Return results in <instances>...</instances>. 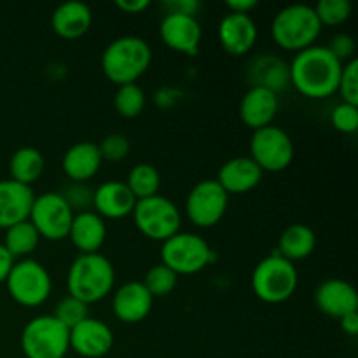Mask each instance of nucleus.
Here are the masks:
<instances>
[{
    "mask_svg": "<svg viewBox=\"0 0 358 358\" xmlns=\"http://www.w3.org/2000/svg\"><path fill=\"white\" fill-rule=\"evenodd\" d=\"M343 63L325 45L296 52L289 65L290 84L308 98H327L338 91Z\"/></svg>",
    "mask_w": 358,
    "mask_h": 358,
    "instance_id": "1",
    "label": "nucleus"
},
{
    "mask_svg": "<svg viewBox=\"0 0 358 358\" xmlns=\"http://www.w3.org/2000/svg\"><path fill=\"white\" fill-rule=\"evenodd\" d=\"M152 49L138 35H122L114 38L101 52V70L117 86L133 84L149 70Z\"/></svg>",
    "mask_w": 358,
    "mask_h": 358,
    "instance_id": "2",
    "label": "nucleus"
},
{
    "mask_svg": "<svg viewBox=\"0 0 358 358\" xmlns=\"http://www.w3.org/2000/svg\"><path fill=\"white\" fill-rule=\"evenodd\" d=\"M114 266L98 252L77 255L66 275L69 296L83 301L87 306L107 297L114 289Z\"/></svg>",
    "mask_w": 358,
    "mask_h": 358,
    "instance_id": "3",
    "label": "nucleus"
},
{
    "mask_svg": "<svg viewBox=\"0 0 358 358\" xmlns=\"http://www.w3.org/2000/svg\"><path fill=\"white\" fill-rule=\"evenodd\" d=\"M322 34V23L313 6L292 3L275 14L271 35L280 48L287 51H303L317 42Z\"/></svg>",
    "mask_w": 358,
    "mask_h": 358,
    "instance_id": "4",
    "label": "nucleus"
},
{
    "mask_svg": "<svg viewBox=\"0 0 358 358\" xmlns=\"http://www.w3.org/2000/svg\"><path fill=\"white\" fill-rule=\"evenodd\" d=\"M299 275L294 262L276 252L257 262L252 273V290L261 301L278 304L290 299L297 289Z\"/></svg>",
    "mask_w": 358,
    "mask_h": 358,
    "instance_id": "5",
    "label": "nucleus"
},
{
    "mask_svg": "<svg viewBox=\"0 0 358 358\" xmlns=\"http://www.w3.org/2000/svg\"><path fill=\"white\" fill-rule=\"evenodd\" d=\"M21 348L27 358H65L70 350V329L52 315L35 317L23 327Z\"/></svg>",
    "mask_w": 358,
    "mask_h": 358,
    "instance_id": "6",
    "label": "nucleus"
},
{
    "mask_svg": "<svg viewBox=\"0 0 358 358\" xmlns=\"http://www.w3.org/2000/svg\"><path fill=\"white\" fill-rule=\"evenodd\" d=\"M131 215L140 233L154 241H166L182 226L180 210L171 199L161 194L138 199Z\"/></svg>",
    "mask_w": 358,
    "mask_h": 358,
    "instance_id": "7",
    "label": "nucleus"
},
{
    "mask_svg": "<svg viewBox=\"0 0 358 358\" xmlns=\"http://www.w3.org/2000/svg\"><path fill=\"white\" fill-rule=\"evenodd\" d=\"M161 259L163 264L168 266L177 276L196 275L213 261V252L205 238L199 234L178 231L177 234L163 241Z\"/></svg>",
    "mask_w": 358,
    "mask_h": 358,
    "instance_id": "8",
    "label": "nucleus"
},
{
    "mask_svg": "<svg viewBox=\"0 0 358 358\" xmlns=\"http://www.w3.org/2000/svg\"><path fill=\"white\" fill-rule=\"evenodd\" d=\"M6 285L10 297L17 304L28 308L44 304L52 289L51 275L35 259H20L14 262Z\"/></svg>",
    "mask_w": 358,
    "mask_h": 358,
    "instance_id": "9",
    "label": "nucleus"
},
{
    "mask_svg": "<svg viewBox=\"0 0 358 358\" xmlns=\"http://www.w3.org/2000/svg\"><path fill=\"white\" fill-rule=\"evenodd\" d=\"M250 154L262 171L278 173L292 163L294 142L285 129L269 124L254 131L250 138Z\"/></svg>",
    "mask_w": 358,
    "mask_h": 358,
    "instance_id": "10",
    "label": "nucleus"
},
{
    "mask_svg": "<svg viewBox=\"0 0 358 358\" xmlns=\"http://www.w3.org/2000/svg\"><path fill=\"white\" fill-rule=\"evenodd\" d=\"M73 215L76 213L59 192H42L35 196L28 220L37 229L38 236L49 241H59L69 236Z\"/></svg>",
    "mask_w": 358,
    "mask_h": 358,
    "instance_id": "11",
    "label": "nucleus"
},
{
    "mask_svg": "<svg viewBox=\"0 0 358 358\" xmlns=\"http://www.w3.org/2000/svg\"><path fill=\"white\" fill-rule=\"evenodd\" d=\"M229 194L215 178L198 182L185 198V213L198 227H213L226 215Z\"/></svg>",
    "mask_w": 358,
    "mask_h": 358,
    "instance_id": "12",
    "label": "nucleus"
},
{
    "mask_svg": "<svg viewBox=\"0 0 358 358\" xmlns=\"http://www.w3.org/2000/svg\"><path fill=\"white\" fill-rule=\"evenodd\" d=\"M159 35L170 49L184 55H198L201 44V24L196 16L180 13H166L159 24Z\"/></svg>",
    "mask_w": 358,
    "mask_h": 358,
    "instance_id": "13",
    "label": "nucleus"
},
{
    "mask_svg": "<svg viewBox=\"0 0 358 358\" xmlns=\"http://www.w3.org/2000/svg\"><path fill=\"white\" fill-rule=\"evenodd\" d=\"M114 346V332L105 322L87 317L70 329V350L84 358H101Z\"/></svg>",
    "mask_w": 358,
    "mask_h": 358,
    "instance_id": "14",
    "label": "nucleus"
},
{
    "mask_svg": "<svg viewBox=\"0 0 358 358\" xmlns=\"http://www.w3.org/2000/svg\"><path fill=\"white\" fill-rule=\"evenodd\" d=\"M219 41L227 55H247L257 41V24L250 14L227 13L219 23Z\"/></svg>",
    "mask_w": 358,
    "mask_h": 358,
    "instance_id": "15",
    "label": "nucleus"
},
{
    "mask_svg": "<svg viewBox=\"0 0 358 358\" xmlns=\"http://www.w3.org/2000/svg\"><path fill=\"white\" fill-rule=\"evenodd\" d=\"M315 303L322 313L338 320L345 315L358 311L355 287L341 278H329L322 282L315 290Z\"/></svg>",
    "mask_w": 358,
    "mask_h": 358,
    "instance_id": "16",
    "label": "nucleus"
},
{
    "mask_svg": "<svg viewBox=\"0 0 358 358\" xmlns=\"http://www.w3.org/2000/svg\"><path fill=\"white\" fill-rule=\"evenodd\" d=\"M278 107V94L275 91L266 90V87L250 86L247 93L241 96L240 117L245 126H248V128L255 131V129L273 124V119L276 117Z\"/></svg>",
    "mask_w": 358,
    "mask_h": 358,
    "instance_id": "17",
    "label": "nucleus"
},
{
    "mask_svg": "<svg viewBox=\"0 0 358 358\" xmlns=\"http://www.w3.org/2000/svg\"><path fill=\"white\" fill-rule=\"evenodd\" d=\"M154 297L142 282H128L115 290L112 311L124 324H138L152 310Z\"/></svg>",
    "mask_w": 358,
    "mask_h": 358,
    "instance_id": "18",
    "label": "nucleus"
},
{
    "mask_svg": "<svg viewBox=\"0 0 358 358\" xmlns=\"http://www.w3.org/2000/svg\"><path fill=\"white\" fill-rule=\"evenodd\" d=\"M35 192L28 185L10 180H0V229L28 220Z\"/></svg>",
    "mask_w": 358,
    "mask_h": 358,
    "instance_id": "19",
    "label": "nucleus"
},
{
    "mask_svg": "<svg viewBox=\"0 0 358 358\" xmlns=\"http://www.w3.org/2000/svg\"><path fill=\"white\" fill-rule=\"evenodd\" d=\"M264 171L257 166L250 156H236L220 166L219 177L215 178L227 194H243L257 187Z\"/></svg>",
    "mask_w": 358,
    "mask_h": 358,
    "instance_id": "20",
    "label": "nucleus"
},
{
    "mask_svg": "<svg viewBox=\"0 0 358 358\" xmlns=\"http://www.w3.org/2000/svg\"><path fill=\"white\" fill-rule=\"evenodd\" d=\"M136 198L126 182L108 180L94 189L93 208L101 219H122L133 213Z\"/></svg>",
    "mask_w": 358,
    "mask_h": 358,
    "instance_id": "21",
    "label": "nucleus"
},
{
    "mask_svg": "<svg viewBox=\"0 0 358 358\" xmlns=\"http://www.w3.org/2000/svg\"><path fill=\"white\" fill-rule=\"evenodd\" d=\"M93 24V10L86 2L69 0L59 3L51 16V27L58 37L73 41L83 37Z\"/></svg>",
    "mask_w": 358,
    "mask_h": 358,
    "instance_id": "22",
    "label": "nucleus"
},
{
    "mask_svg": "<svg viewBox=\"0 0 358 358\" xmlns=\"http://www.w3.org/2000/svg\"><path fill=\"white\" fill-rule=\"evenodd\" d=\"M80 254H94L100 250L107 238V224L94 210L73 215L69 236Z\"/></svg>",
    "mask_w": 358,
    "mask_h": 358,
    "instance_id": "23",
    "label": "nucleus"
},
{
    "mask_svg": "<svg viewBox=\"0 0 358 358\" xmlns=\"http://www.w3.org/2000/svg\"><path fill=\"white\" fill-rule=\"evenodd\" d=\"M101 154L98 143L77 142L65 152L62 161L63 171L72 182H86L100 170Z\"/></svg>",
    "mask_w": 358,
    "mask_h": 358,
    "instance_id": "24",
    "label": "nucleus"
},
{
    "mask_svg": "<svg viewBox=\"0 0 358 358\" xmlns=\"http://www.w3.org/2000/svg\"><path fill=\"white\" fill-rule=\"evenodd\" d=\"M247 73L252 86L266 87L276 94L290 83L289 63L275 55H261L252 59Z\"/></svg>",
    "mask_w": 358,
    "mask_h": 358,
    "instance_id": "25",
    "label": "nucleus"
},
{
    "mask_svg": "<svg viewBox=\"0 0 358 358\" xmlns=\"http://www.w3.org/2000/svg\"><path fill=\"white\" fill-rule=\"evenodd\" d=\"M317 247V234L306 224H292L280 234L278 254L287 261H301L313 254Z\"/></svg>",
    "mask_w": 358,
    "mask_h": 358,
    "instance_id": "26",
    "label": "nucleus"
},
{
    "mask_svg": "<svg viewBox=\"0 0 358 358\" xmlns=\"http://www.w3.org/2000/svg\"><path fill=\"white\" fill-rule=\"evenodd\" d=\"M44 166L45 161L41 150L35 147H20L9 161L10 180L31 187V184L41 178Z\"/></svg>",
    "mask_w": 358,
    "mask_h": 358,
    "instance_id": "27",
    "label": "nucleus"
},
{
    "mask_svg": "<svg viewBox=\"0 0 358 358\" xmlns=\"http://www.w3.org/2000/svg\"><path fill=\"white\" fill-rule=\"evenodd\" d=\"M41 236L37 229L31 226L30 220H23L20 224H14L9 229H6V238H3V247L13 255V259H28V255L37 248Z\"/></svg>",
    "mask_w": 358,
    "mask_h": 358,
    "instance_id": "28",
    "label": "nucleus"
},
{
    "mask_svg": "<svg viewBox=\"0 0 358 358\" xmlns=\"http://www.w3.org/2000/svg\"><path fill=\"white\" fill-rule=\"evenodd\" d=\"M126 185H128L131 194L136 198V201L150 198V196L159 194L161 175L154 164L138 163L129 170Z\"/></svg>",
    "mask_w": 358,
    "mask_h": 358,
    "instance_id": "29",
    "label": "nucleus"
},
{
    "mask_svg": "<svg viewBox=\"0 0 358 358\" xmlns=\"http://www.w3.org/2000/svg\"><path fill=\"white\" fill-rule=\"evenodd\" d=\"M114 107L119 115L126 119H133L142 114L145 107V93L136 83L119 86L114 94Z\"/></svg>",
    "mask_w": 358,
    "mask_h": 358,
    "instance_id": "30",
    "label": "nucleus"
},
{
    "mask_svg": "<svg viewBox=\"0 0 358 358\" xmlns=\"http://www.w3.org/2000/svg\"><path fill=\"white\" fill-rule=\"evenodd\" d=\"M177 280L178 276L168 266L161 262V264L152 266L145 273L142 283L152 297H164L173 292L175 287H177Z\"/></svg>",
    "mask_w": 358,
    "mask_h": 358,
    "instance_id": "31",
    "label": "nucleus"
},
{
    "mask_svg": "<svg viewBox=\"0 0 358 358\" xmlns=\"http://www.w3.org/2000/svg\"><path fill=\"white\" fill-rule=\"evenodd\" d=\"M313 9L317 13L318 20H320L322 27L324 24L338 27V24L348 21L350 16H352V3H350V0H320Z\"/></svg>",
    "mask_w": 358,
    "mask_h": 358,
    "instance_id": "32",
    "label": "nucleus"
},
{
    "mask_svg": "<svg viewBox=\"0 0 358 358\" xmlns=\"http://www.w3.org/2000/svg\"><path fill=\"white\" fill-rule=\"evenodd\" d=\"M52 317H55L56 320L62 322L65 327L72 329L90 317V308H87V304H84L83 301L76 299V297L72 296H66L56 304V310Z\"/></svg>",
    "mask_w": 358,
    "mask_h": 358,
    "instance_id": "33",
    "label": "nucleus"
},
{
    "mask_svg": "<svg viewBox=\"0 0 358 358\" xmlns=\"http://www.w3.org/2000/svg\"><path fill=\"white\" fill-rule=\"evenodd\" d=\"M59 194H62V198L65 199L66 205L70 206L73 213L93 210L94 189H91L86 182H72Z\"/></svg>",
    "mask_w": 358,
    "mask_h": 358,
    "instance_id": "34",
    "label": "nucleus"
},
{
    "mask_svg": "<svg viewBox=\"0 0 358 358\" xmlns=\"http://www.w3.org/2000/svg\"><path fill=\"white\" fill-rule=\"evenodd\" d=\"M338 91L343 101L358 107V59L353 58L343 65Z\"/></svg>",
    "mask_w": 358,
    "mask_h": 358,
    "instance_id": "35",
    "label": "nucleus"
},
{
    "mask_svg": "<svg viewBox=\"0 0 358 358\" xmlns=\"http://www.w3.org/2000/svg\"><path fill=\"white\" fill-rule=\"evenodd\" d=\"M98 149H100L101 159L110 161V163H117L122 161L131 150V143H129L128 136L121 135V133H110V135L105 136L100 143H98Z\"/></svg>",
    "mask_w": 358,
    "mask_h": 358,
    "instance_id": "36",
    "label": "nucleus"
},
{
    "mask_svg": "<svg viewBox=\"0 0 358 358\" xmlns=\"http://www.w3.org/2000/svg\"><path fill=\"white\" fill-rule=\"evenodd\" d=\"M332 126L341 133H355L358 129V107L341 101L332 108Z\"/></svg>",
    "mask_w": 358,
    "mask_h": 358,
    "instance_id": "37",
    "label": "nucleus"
},
{
    "mask_svg": "<svg viewBox=\"0 0 358 358\" xmlns=\"http://www.w3.org/2000/svg\"><path fill=\"white\" fill-rule=\"evenodd\" d=\"M325 48L329 49V51L334 55L336 59H339V62L345 65V63H348L350 59L355 58V38L352 37L350 34H345V31H341V34H336L334 37L331 38V42H329Z\"/></svg>",
    "mask_w": 358,
    "mask_h": 358,
    "instance_id": "38",
    "label": "nucleus"
},
{
    "mask_svg": "<svg viewBox=\"0 0 358 358\" xmlns=\"http://www.w3.org/2000/svg\"><path fill=\"white\" fill-rule=\"evenodd\" d=\"M168 13H180V14H191L196 16L199 9L198 0H170V2H164Z\"/></svg>",
    "mask_w": 358,
    "mask_h": 358,
    "instance_id": "39",
    "label": "nucleus"
},
{
    "mask_svg": "<svg viewBox=\"0 0 358 358\" xmlns=\"http://www.w3.org/2000/svg\"><path fill=\"white\" fill-rule=\"evenodd\" d=\"M150 6V0H115V7L126 14H140Z\"/></svg>",
    "mask_w": 358,
    "mask_h": 358,
    "instance_id": "40",
    "label": "nucleus"
},
{
    "mask_svg": "<svg viewBox=\"0 0 358 358\" xmlns=\"http://www.w3.org/2000/svg\"><path fill=\"white\" fill-rule=\"evenodd\" d=\"M14 262H16V261L13 259V255H10L9 252L6 250V247L0 243V283H6L7 276H9V273H10V269H13Z\"/></svg>",
    "mask_w": 358,
    "mask_h": 358,
    "instance_id": "41",
    "label": "nucleus"
},
{
    "mask_svg": "<svg viewBox=\"0 0 358 358\" xmlns=\"http://www.w3.org/2000/svg\"><path fill=\"white\" fill-rule=\"evenodd\" d=\"M226 6L229 7V13L250 14V10L257 7V0H227Z\"/></svg>",
    "mask_w": 358,
    "mask_h": 358,
    "instance_id": "42",
    "label": "nucleus"
},
{
    "mask_svg": "<svg viewBox=\"0 0 358 358\" xmlns=\"http://www.w3.org/2000/svg\"><path fill=\"white\" fill-rule=\"evenodd\" d=\"M339 325H341V329L348 336H357L358 334V311H355V313L345 315L343 318H339Z\"/></svg>",
    "mask_w": 358,
    "mask_h": 358,
    "instance_id": "43",
    "label": "nucleus"
}]
</instances>
